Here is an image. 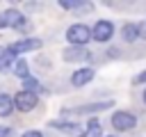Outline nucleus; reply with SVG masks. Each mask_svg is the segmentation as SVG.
I'll return each instance as SVG.
<instances>
[{"mask_svg":"<svg viewBox=\"0 0 146 137\" xmlns=\"http://www.w3.org/2000/svg\"><path fill=\"white\" fill-rule=\"evenodd\" d=\"M80 137H100V123H98L96 119H91L89 126H87V130H84Z\"/></svg>","mask_w":146,"mask_h":137,"instance_id":"obj_14","label":"nucleus"},{"mask_svg":"<svg viewBox=\"0 0 146 137\" xmlns=\"http://www.w3.org/2000/svg\"><path fill=\"white\" fill-rule=\"evenodd\" d=\"M52 128H59V130L71 132V135H78V132H80V130L75 128V123H59V121H57V123H52Z\"/></svg>","mask_w":146,"mask_h":137,"instance_id":"obj_16","label":"nucleus"},{"mask_svg":"<svg viewBox=\"0 0 146 137\" xmlns=\"http://www.w3.org/2000/svg\"><path fill=\"white\" fill-rule=\"evenodd\" d=\"M14 105L21 110V112H30L34 105H36V94L32 91H18L14 96Z\"/></svg>","mask_w":146,"mask_h":137,"instance_id":"obj_5","label":"nucleus"},{"mask_svg":"<svg viewBox=\"0 0 146 137\" xmlns=\"http://www.w3.org/2000/svg\"><path fill=\"white\" fill-rule=\"evenodd\" d=\"M23 137H43V135H41L39 130H27V132H25Z\"/></svg>","mask_w":146,"mask_h":137,"instance_id":"obj_17","label":"nucleus"},{"mask_svg":"<svg viewBox=\"0 0 146 137\" xmlns=\"http://www.w3.org/2000/svg\"><path fill=\"white\" fill-rule=\"evenodd\" d=\"M107 107H112V103H110V100H107V103H91V105L78 107L75 112H80V114H91V112H103V110H107Z\"/></svg>","mask_w":146,"mask_h":137,"instance_id":"obj_10","label":"nucleus"},{"mask_svg":"<svg viewBox=\"0 0 146 137\" xmlns=\"http://www.w3.org/2000/svg\"><path fill=\"white\" fill-rule=\"evenodd\" d=\"M112 126H114L116 130H130L132 126H137V119H135V114L119 110V112L112 114Z\"/></svg>","mask_w":146,"mask_h":137,"instance_id":"obj_2","label":"nucleus"},{"mask_svg":"<svg viewBox=\"0 0 146 137\" xmlns=\"http://www.w3.org/2000/svg\"><path fill=\"white\" fill-rule=\"evenodd\" d=\"M23 91H32V94L41 91V84H39V80H34V78H27V80H23Z\"/></svg>","mask_w":146,"mask_h":137,"instance_id":"obj_15","label":"nucleus"},{"mask_svg":"<svg viewBox=\"0 0 146 137\" xmlns=\"http://www.w3.org/2000/svg\"><path fill=\"white\" fill-rule=\"evenodd\" d=\"M66 39L73 43V46H84L89 39H94L91 37V30L87 27V25H82V23H75V25H71L68 30H66Z\"/></svg>","mask_w":146,"mask_h":137,"instance_id":"obj_1","label":"nucleus"},{"mask_svg":"<svg viewBox=\"0 0 146 137\" xmlns=\"http://www.w3.org/2000/svg\"><path fill=\"white\" fill-rule=\"evenodd\" d=\"M121 34H123L125 41H135V39L139 37V25H137V23H125V25L121 27Z\"/></svg>","mask_w":146,"mask_h":137,"instance_id":"obj_9","label":"nucleus"},{"mask_svg":"<svg viewBox=\"0 0 146 137\" xmlns=\"http://www.w3.org/2000/svg\"><path fill=\"white\" fill-rule=\"evenodd\" d=\"M144 103H146V91H144Z\"/></svg>","mask_w":146,"mask_h":137,"instance_id":"obj_20","label":"nucleus"},{"mask_svg":"<svg viewBox=\"0 0 146 137\" xmlns=\"http://www.w3.org/2000/svg\"><path fill=\"white\" fill-rule=\"evenodd\" d=\"M14 57H16V53H14L11 48H2V50H0V71L7 68V66L14 62Z\"/></svg>","mask_w":146,"mask_h":137,"instance_id":"obj_12","label":"nucleus"},{"mask_svg":"<svg viewBox=\"0 0 146 137\" xmlns=\"http://www.w3.org/2000/svg\"><path fill=\"white\" fill-rule=\"evenodd\" d=\"M23 23H25V16L16 9H7L0 14V30L2 27H21Z\"/></svg>","mask_w":146,"mask_h":137,"instance_id":"obj_3","label":"nucleus"},{"mask_svg":"<svg viewBox=\"0 0 146 137\" xmlns=\"http://www.w3.org/2000/svg\"><path fill=\"white\" fill-rule=\"evenodd\" d=\"M91 80H94V68H89V66L78 68V71L71 75V84H73V87H82V84H87V82H91Z\"/></svg>","mask_w":146,"mask_h":137,"instance_id":"obj_7","label":"nucleus"},{"mask_svg":"<svg viewBox=\"0 0 146 137\" xmlns=\"http://www.w3.org/2000/svg\"><path fill=\"white\" fill-rule=\"evenodd\" d=\"M135 82H146V71H144V73H139V75L135 78Z\"/></svg>","mask_w":146,"mask_h":137,"instance_id":"obj_18","label":"nucleus"},{"mask_svg":"<svg viewBox=\"0 0 146 137\" xmlns=\"http://www.w3.org/2000/svg\"><path fill=\"white\" fill-rule=\"evenodd\" d=\"M7 135H9V128L2 126V128H0V137H7Z\"/></svg>","mask_w":146,"mask_h":137,"instance_id":"obj_19","label":"nucleus"},{"mask_svg":"<svg viewBox=\"0 0 146 137\" xmlns=\"http://www.w3.org/2000/svg\"><path fill=\"white\" fill-rule=\"evenodd\" d=\"M14 107H16V105H14V98H9L7 94H0V114L7 116V114H11Z\"/></svg>","mask_w":146,"mask_h":137,"instance_id":"obj_11","label":"nucleus"},{"mask_svg":"<svg viewBox=\"0 0 146 137\" xmlns=\"http://www.w3.org/2000/svg\"><path fill=\"white\" fill-rule=\"evenodd\" d=\"M14 73H16L18 78L27 80V78H30V71H27V62H25V59H16V62H14Z\"/></svg>","mask_w":146,"mask_h":137,"instance_id":"obj_13","label":"nucleus"},{"mask_svg":"<svg viewBox=\"0 0 146 137\" xmlns=\"http://www.w3.org/2000/svg\"><path fill=\"white\" fill-rule=\"evenodd\" d=\"M112 34H114V25H112L110 21H98V23L94 25V30H91V37H94L96 41H110Z\"/></svg>","mask_w":146,"mask_h":137,"instance_id":"obj_4","label":"nucleus"},{"mask_svg":"<svg viewBox=\"0 0 146 137\" xmlns=\"http://www.w3.org/2000/svg\"><path fill=\"white\" fill-rule=\"evenodd\" d=\"M9 48H11L14 53H27V50H36V48H41V39H21V41L11 43Z\"/></svg>","mask_w":146,"mask_h":137,"instance_id":"obj_8","label":"nucleus"},{"mask_svg":"<svg viewBox=\"0 0 146 137\" xmlns=\"http://www.w3.org/2000/svg\"><path fill=\"white\" fill-rule=\"evenodd\" d=\"M62 57H64L66 62H87V59L91 57V53H89L84 46H73V48H66V50L62 53Z\"/></svg>","mask_w":146,"mask_h":137,"instance_id":"obj_6","label":"nucleus"}]
</instances>
